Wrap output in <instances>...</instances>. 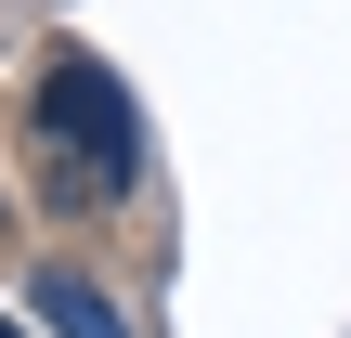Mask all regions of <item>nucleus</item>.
Returning <instances> with one entry per match:
<instances>
[{"label":"nucleus","mask_w":351,"mask_h":338,"mask_svg":"<svg viewBox=\"0 0 351 338\" xmlns=\"http://www.w3.org/2000/svg\"><path fill=\"white\" fill-rule=\"evenodd\" d=\"M39 195L52 208H117L130 195V169H143V117H130V91H117V65H91V52H52L39 65Z\"/></svg>","instance_id":"f257e3e1"},{"label":"nucleus","mask_w":351,"mask_h":338,"mask_svg":"<svg viewBox=\"0 0 351 338\" xmlns=\"http://www.w3.org/2000/svg\"><path fill=\"white\" fill-rule=\"evenodd\" d=\"M26 300H39V326H52V338H117V300H104L91 274H65V261H39Z\"/></svg>","instance_id":"f03ea898"}]
</instances>
